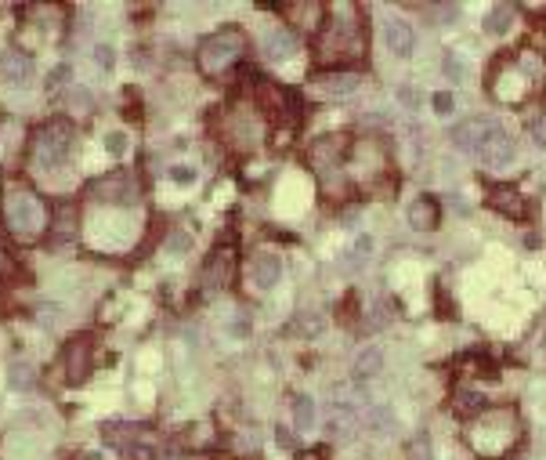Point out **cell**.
I'll use <instances>...</instances> for the list:
<instances>
[{
	"label": "cell",
	"instance_id": "cell-17",
	"mask_svg": "<svg viewBox=\"0 0 546 460\" xmlns=\"http://www.w3.org/2000/svg\"><path fill=\"white\" fill-rule=\"evenodd\" d=\"M62 105L76 116H91L94 113V94L87 87H66L62 91Z\"/></svg>",
	"mask_w": 546,
	"mask_h": 460
},
{
	"label": "cell",
	"instance_id": "cell-4",
	"mask_svg": "<svg viewBox=\"0 0 546 460\" xmlns=\"http://www.w3.org/2000/svg\"><path fill=\"white\" fill-rule=\"evenodd\" d=\"M91 352H94V341L87 334H76L66 341V352H62V362H66V377L69 384H84L91 377Z\"/></svg>",
	"mask_w": 546,
	"mask_h": 460
},
{
	"label": "cell",
	"instance_id": "cell-8",
	"mask_svg": "<svg viewBox=\"0 0 546 460\" xmlns=\"http://www.w3.org/2000/svg\"><path fill=\"white\" fill-rule=\"evenodd\" d=\"M358 76L355 73H322V76H315L311 87L318 94H326V98H344V94H355L358 91Z\"/></svg>",
	"mask_w": 546,
	"mask_h": 460
},
{
	"label": "cell",
	"instance_id": "cell-35",
	"mask_svg": "<svg viewBox=\"0 0 546 460\" xmlns=\"http://www.w3.org/2000/svg\"><path fill=\"white\" fill-rule=\"evenodd\" d=\"M369 250H373V240H369V236H358V247H355V254H358V258H365Z\"/></svg>",
	"mask_w": 546,
	"mask_h": 460
},
{
	"label": "cell",
	"instance_id": "cell-31",
	"mask_svg": "<svg viewBox=\"0 0 546 460\" xmlns=\"http://www.w3.org/2000/svg\"><path fill=\"white\" fill-rule=\"evenodd\" d=\"M275 442H279V446H286V450H293L297 446V435L286 432V427H275Z\"/></svg>",
	"mask_w": 546,
	"mask_h": 460
},
{
	"label": "cell",
	"instance_id": "cell-21",
	"mask_svg": "<svg viewBox=\"0 0 546 460\" xmlns=\"http://www.w3.org/2000/svg\"><path fill=\"white\" fill-rule=\"evenodd\" d=\"M293 421H297V427H311L315 424V402L308 399V395H297L293 399Z\"/></svg>",
	"mask_w": 546,
	"mask_h": 460
},
{
	"label": "cell",
	"instance_id": "cell-22",
	"mask_svg": "<svg viewBox=\"0 0 546 460\" xmlns=\"http://www.w3.org/2000/svg\"><path fill=\"white\" fill-rule=\"evenodd\" d=\"M365 421H369V427H373V432H380V435H383V432H391V414H388V409H380V406H376V409H369V417H365Z\"/></svg>",
	"mask_w": 546,
	"mask_h": 460
},
{
	"label": "cell",
	"instance_id": "cell-29",
	"mask_svg": "<svg viewBox=\"0 0 546 460\" xmlns=\"http://www.w3.org/2000/svg\"><path fill=\"white\" fill-rule=\"evenodd\" d=\"M167 243H170V250H174V254H185V250L192 247V240H188L185 232H170V240H167Z\"/></svg>",
	"mask_w": 546,
	"mask_h": 460
},
{
	"label": "cell",
	"instance_id": "cell-30",
	"mask_svg": "<svg viewBox=\"0 0 546 460\" xmlns=\"http://www.w3.org/2000/svg\"><path fill=\"white\" fill-rule=\"evenodd\" d=\"M69 73H73V69L66 66V62H62V66H58V69L51 73V91H55V87H66V80H69Z\"/></svg>",
	"mask_w": 546,
	"mask_h": 460
},
{
	"label": "cell",
	"instance_id": "cell-15",
	"mask_svg": "<svg viewBox=\"0 0 546 460\" xmlns=\"http://www.w3.org/2000/svg\"><path fill=\"white\" fill-rule=\"evenodd\" d=\"M383 370V352L376 344H365L362 352L355 355V377L358 380H369V377H376Z\"/></svg>",
	"mask_w": 546,
	"mask_h": 460
},
{
	"label": "cell",
	"instance_id": "cell-12",
	"mask_svg": "<svg viewBox=\"0 0 546 460\" xmlns=\"http://www.w3.org/2000/svg\"><path fill=\"white\" fill-rule=\"evenodd\" d=\"M76 221H80V211L73 207V203H58L55 218H51V240L55 243H69L76 236Z\"/></svg>",
	"mask_w": 546,
	"mask_h": 460
},
{
	"label": "cell",
	"instance_id": "cell-11",
	"mask_svg": "<svg viewBox=\"0 0 546 460\" xmlns=\"http://www.w3.org/2000/svg\"><path fill=\"white\" fill-rule=\"evenodd\" d=\"M0 73H4L15 87H22V84L33 80V58H29L26 51H8L4 58H0Z\"/></svg>",
	"mask_w": 546,
	"mask_h": 460
},
{
	"label": "cell",
	"instance_id": "cell-10",
	"mask_svg": "<svg viewBox=\"0 0 546 460\" xmlns=\"http://www.w3.org/2000/svg\"><path fill=\"white\" fill-rule=\"evenodd\" d=\"M383 40H388V51H391V55L409 58V55H412V44H416V33H412L409 22L391 19L388 26H383Z\"/></svg>",
	"mask_w": 546,
	"mask_h": 460
},
{
	"label": "cell",
	"instance_id": "cell-23",
	"mask_svg": "<svg viewBox=\"0 0 546 460\" xmlns=\"http://www.w3.org/2000/svg\"><path fill=\"white\" fill-rule=\"evenodd\" d=\"M369 323H373L376 330L391 323V305H388V301H380V305H376L373 312H369Z\"/></svg>",
	"mask_w": 546,
	"mask_h": 460
},
{
	"label": "cell",
	"instance_id": "cell-28",
	"mask_svg": "<svg viewBox=\"0 0 546 460\" xmlns=\"http://www.w3.org/2000/svg\"><path fill=\"white\" fill-rule=\"evenodd\" d=\"M532 141H536L539 149H546V113H543V116L532 123Z\"/></svg>",
	"mask_w": 546,
	"mask_h": 460
},
{
	"label": "cell",
	"instance_id": "cell-16",
	"mask_svg": "<svg viewBox=\"0 0 546 460\" xmlns=\"http://www.w3.org/2000/svg\"><path fill=\"white\" fill-rule=\"evenodd\" d=\"M409 225L412 229H420V232H427V229H435L438 225V207H435V200H416L412 207H409Z\"/></svg>",
	"mask_w": 546,
	"mask_h": 460
},
{
	"label": "cell",
	"instance_id": "cell-37",
	"mask_svg": "<svg viewBox=\"0 0 546 460\" xmlns=\"http://www.w3.org/2000/svg\"><path fill=\"white\" fill-rule=\"evenodd\" d=\"M84 460H102V457H98V453H87V457H84Z\"/></svg>",
	"mask_w": 546,
	"mask_h": 460
},
{
	"label": "cell",
	"instance_id": "cell-7",
	"mask_svg": "<svg viewBox=\"0 0 546 460\" xmlns=\"http://www.w3.org/2000/svg\"><path fill=\"white\" fill-rule=\"evenodd\" d=\"M279 276H282L279 254H271V250L253 254V261H250V283H253L257 290H271L279 283Z\"/></svg>",
	"mask_w": 546,
	"mask_h": 460
},
{
	"label": "cell",
	"instance_id": "cell-36",
	"mask_svg": "<svg viewBox=\"0 0 546 460\" xmlns=\"http://www.w3.org/2000/svg\"><path fill=\"white\" fill-rule=\"evenodd\" d=\"M459 399H463V406H467V409H471V406H477V395H474V391H463Z\"/></svg>",
	"mask_w": 546,
	"mask_h": 460
},
{
	"label": "cell",
	"instance_id": "cell-19",
	"mask_svg": "<svg viewBox=\"0 0 546 460\" xmlns=\"http://www.w3.org/2000/svg\"><path fill=\"white\" fill-rule=\"evenodd\" d=\"M510 19H513V8H507V4H500V8H492L489 15H485V33H507L510 29Z\"/></svg>",
	"mask_w": 546,
	"mask_h": 460
},
{
	"label": "cell",
	"instance_id": "cell-24",
	"mask_svg": "<svg viewBox=\"0 0 546 460\" xmlns=\"http://www.w3.org/2000/svg\"><path fill=\"white\" fill-rule=\"evenodd\" d=\"M105 149H109L112 156H123V152H127V134H120V131L109 134V138H105Z\"/></svg>",
	"mask_w": 546,
	"mask_h": 460
},
{
	"label": "cell",
	"instance_id": "cell-9",
	"mask_svg": "<svg viewBox=\"0 0 546 460\" xmlns=\"http://www.w3.org/2000/svg\"><path fill=\"white\" fill-rule=\"evenodd\" d=\"M481 160H485L489 167H507L513 160V138L495 127V131L489 134V141L481 145Z\"/></svg>",
	"mask_w": 546,
	"mask_h": 460
},
{
	"label": "cell",
	"instance_id": "cell-33",
	"mask_svg": "<svg viewBox=\"0 0 546 460\" xmlns=\"http://www.w3.org/2000/svg\"><path fill=\"white\" fill-rule=\"evenodd\" d=\"M435 15H438L442 22H453L456 15H459V8H456V4H442V8H435Z\"/></svg>",
	"mask_w": 546,
	"mask_h": 460
},
{
	"label": "cell",
	"instance_id": "cell-14",
	"mask_svg": "<svg viewBox=\"0 0 546 460\" xmlns=\"http://www.w3.org/2000/svg\"><path fill=\"white\" fill-rule=\"evenodd\" d=\"M293 51H297V37L286 33V29H275V33L264 37V58L282 62V58H290Z\"/></svg>",
	"mask_w": 546,
	"mask_h": 460
},
{
	"label": "cell",
	"instance_id": "cell-18",
	"mask_svg": "<svg viewBox=\"0 0 546 460\" xmlns=\"http://www.w3.org/2000/svg\"><path fill=\"white\" fill-rule=\"evenodd\" d=\"M105 442L109 446H120V450H131L134 442L141 439V427L138 424H105Z\"/></svg>",
	"mask_w": 546,
	"mask_h": 460
},
{
	"label": "cell",
	"instance_id": "cell-34",
	"mask_svg": "<svg viewBox=\"0 0 546 460\" xmlns=\"http://www.w3.org/2000/svg\"><path fill=\"white\" fill-rule=\"evenodd\" d=\"M170 178H174V182H181V185H188L192 178H196V174H192L188 167H170Z\"/></svg>",
	"mask_w": 546,
	"mask_h": 460
},
{
	"label": "cell",
	"instance_id": "cell-2",
	"mask_svg": "<svg viewBox=\"0 0 546 460\" xmlns=\"http://www.w3.org/2000/svg\"><path fill=\"white\" fill-rule=\"evenodd\" d=\"M246 51V37L239 29H217L199 44V69L206 76H221L228 66H235Z\"/></svg>",
	"mask_w": 546,
	"mask_h": 460
},
{
	"label": "cell",
	"instance_id": "cell-6",
	"mask_svg": "<svg viewBox=\"0 0 546 460\" xmlns=\"http://www.w3.org/2000/svg\"><path fill=\"white\" fill-rule=\"evenodd\" d=\"M91 193L98 200H105V203H134L138 185H134V178L127 170H116V174H105V178L94 182Z\"/></svg>",
	"mask_w": 546,
	"mask_h": 460
},
{
	"label": "cell",
	"instance_id": "cell-3",
	"mask_svg": "<svg viewBox=\"0 0 546 460\" xmlns=\"http://www.w3.org/2000/svg\"><path fill=\"white\" fill-rule=\"evenodd\" d=\"M69 141H73V127L66 120L44 123L40 131L33 134V160H37V167H62L66 163V152H69Z\"/></svg>",
	"mask_w": 546,
	"mask_h": 460
},
{
	"label": "cell",
	"instance_id": "cell-27",
	"mask_svg": "<svg viewBox=\"0 0 546 460\" xmlns=\"http://www.w3.org/2000/svg\"><path fill=\"white\" fill-rule=\"evenodd\" d=\"M453 105H456L453 94H445V91L435 94V113H438V116H448V113H453Z\"/></svg>",
	"mask_w": 546,
	"mask_h": 460
},
{
	"label": "cell",
	"instance_id": "cell-32",
	"mask_svg": "<svg viewBox=\"0 0 546 460\" xmlns=\"http://www.w3.org/2000/svg\"><path fill=\"white\" fill-rule=\"evenodd\" d=\"M398 102L406 105V109H416V102H420V98H416L412 87H398Z\"/></svg>",
	"mask_w": 546,
	"mask_h": 460
},
{
	"label": "cell",
	"instance_id": "cell-25",
	"mask_svg": "<svg viewBox=\"0 0 546 460\" xmlns=\"http://www.w3.org/2000/svg\"><path fill=\"white\" fill-rule=\"evenodd\" d=\"M445 73L453 76V80H463V62L456 58V51H448V55H445Z\"/></svg>",
	"mask_w": 546,
	"mask_h": 460
},
{
	"label": "cell",
	"instance_id": "cell-1",
	"mask_svg": "<svg viewBox=\"0 0 546 460\" xmlns=\"http://www.w3.org/2000/svg\"><path fill=\"white\" fill-rule=\"evenodd\" d=\"M4 225L19 243H33L44 232V203L29 188H11L4 200Z\"/></svg>",
	"mask_w": 546,
	"mask_h": 460
},
{
	"label": "cell",
	"instance_id": "cell-13",
	"mask_svg": "<svg viewBox=\"0 0 546 460\" xmlns=\"http://www.w3.org/2000/svg\"><path fill=\"white\" fill-rule=\"evenodd\" d=\"M228 272H232V250L224 254V250H214V258L206 261L203 268V283H206V290H217L228 283Z\"/></svg>",
	"mask_w": 546,
	"mask_h": 460
},
{
	"label": "cell",
	"instance_id": "cell-5",
	"mask_svg": "<svg viewBox=\"0 0 546 460\" xmlns=\"http://www.w3.org/2000/svg\"><path fill=\"white\" fill-rule=\"evenodd\" d=\"M492 131H495V123L489 116H467L453 127V145L459 152H481V145L489 141Z\"/></svg>",
	"mask_w": 546,
	"mask_h": 460
},
{
	"label": "cell",
	"instance_id": "cell-26",
	"mask_svg": "<svg viewBox=\"0 0 546 460\" xmlns=\"http://www.w3.org/2000/svg\"><path fill=\"white\" fill-rule=\"evenodd\" d=\"M94 58H98L102 69H112V62H116V55H112L109 44H98V47H94Z\"/></svg>",
	"mask_w": 546,
	"mask_h": 460
},
{
	"label": "cell",
	"instance_id": "cell-20",
	"mask_svg": "<svg viewBox=\"0 0 546 460\" xmlns=\"http://www.w3.org/2000/svg\"><path fill=\"white\" fill-rule=\"evenodd\" d=\"M8 380H11V388L26 391V388H33V384H37V373H33V366H29V362H11Z\"/></svg>",
	"mask_w": 546,
	"mask_h": 460
}]
</instances>
